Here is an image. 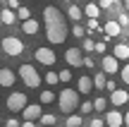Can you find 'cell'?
Returning a JSON list of instances; mask_svg holds the SVG:
<instances>
[{"mask_svg": "<svg viewBox=\"0 0 129 127\" xmlns=\"http://www.w3.org/2000/svg\"><path fill=\"white\" fill-rule=\"evenodd\" d=\"M0 22H3V27H12L17 22V12L10 10V7H3L0 10Z\"/></svg>", "mask_w": 129, "mask_h": 127, "instance_id": "cell-16", "label": "cell"}, {"mask_svg": "<svg viewBox=\"0 0 129 127\" xmlns=\"http://www.w3.org/2000/svg\"><path fill=\"white\" fill-rule=\"evenodd\" d=\"M17 74L22 77L24 86H29V89H38V86H41V82H43V77L38 74V70H36L34 65H22Z\"/></svg>", "mask_w": 129, "mask_h": 127, "instance_id": "cell-3", "label": "cell"}, {"mask_svg": "<svg viewBox=\"0 0 129 127\" xmlns=\"http://www.w3.org/2000/svg\"><path fill=\"white\" fill-rule=\"evenodd\" d=\"M34 58H36V60L41 62V65H48V67H53V65H55V60H57L55 50H53V48H48V46H41V48H36Z\"/></svg>", "mask_w": 129, "mask_h": 127, "instance_id": "cell-6", "label": "cell"}, {"mask_svg": "<svg viewBox=\"0 0 129 127\" xmlns=\"http://www.w3.org/2000/svg\"><path fill=\"white\" fill-rule=\"evenodd\" d=\"M124 125L129 127V110H127V115H124Z\"/></svg>", "mask_w": 129, "mask_h": 127, "instance_id": "cell-41", "label": "cell"}, {"mask_svg": "<svg viewBox=\"0 0 129 127\" xmlns=\"http://www.w3.org/2000/svg\"><path fill=\"white\" fill-rule=\"evenodd\" d=\"M26 103L29 101H26V94H24V91H12V94L7 96V108L12 110V113H22Z\"/></svg>", "mask_w": 129, "mask_h": 127, "instance_id": "cell-5", "label": "cell"}, {"mask_svg": "<svg viewBox=\"0 0 129 127\" xmlns=\"http://www.w3.org/2000/svg\"><path fill=\"white\" fill-rule=\"evenodd\" d=\"M22 122H19V120H14V118H10L7 122H5V127H19Z\"/></svg>", "mask_w": 129, "mask_h": 127, "instance_id": "cell-36", "label": "cell"}, {"mask_svg": "<svg viewBox=\"0 0 129 127\" xmlns=\"http://www.w3.org/2000/svg\"><path fill=\"white\" fill-rule=\"evenodd\" d=\"M29 17H31V10L24 7V5H19V7H17V19H22V22H24V19H29Z\"/></svg>", "mask_w": 129, "mask_h": 127, "instance_id": "cell-27", "label": "cell"}, {"mask_svg": "<svg viewBox=\"0 0 129 127\" xmlns=\"http://www.w3.org/2000/svg\"><path fill=\"white\" fill-rule=\"evenodd\" d=\"M57 98V94H55V91H53V89H46V91H41V103H53V101H55Z\"/></svg>", "mask_w": 129, "mask_h": 127, "instance_id": "cell-23", "label": "cell"}, {"mask_svg": "<svg viewBox=\"0 0 129 127\" xmlns=\"http://www.w3.org/2000/svg\"><path fill=\"white\" fill-rule=\"evenodd\" d=\"M14 82H17V74H14L10 67H0V86H7V89H12Z\"/></svg>", "mask_w": 129, "mask_h": 127, "instance_id": "cell-13", "label": "cell"}, {"mask_svg": "<svg viewBox=\"0 0 129 127\" xmlns=\"http://www.w3.org/2000/svg\"><path fill=\"white\" fill-rule=\"evenodd\" d=\"M122 31H124V29L120 27V22H117V19H108L105 24H103V34H105V41L108 38H120L122 36Z\"/></svg>", "mask_w": 129, "mask_h": 127, "instance_id": "cell-7", "label": "cell"}, {"mask_svg": "<svg viewBox=\"0 0 129 127\" xmlns=\"http://www.w3.org/2000/svg\"><path fill=\"white\" fill-rule=\"evenodd\" d=\"M67 17L72 19V22H81V17H84V10L79 7V5H72V3H69V5H67Z\"/></svg>", "mask_w": 129, "mask_h": 127, "instance_id": "cell-18", "label": "cell"}, {"mask_svg": "<svg viewBox=\"0 0 129 127\" xmlns=\"http://www.w3.org/2000/svg\"><path fill=\"white\" fill-rule=\"evenodd\" d=\"M105 84H108V74L105 72H96L93 74V89H105Z\"/></svg>", "mask_w": 129, "mask_h": 127, "instance_id": "cell-20", "label": "cell"}, {"mask_svg": "<svg viewBox=\"0 0 129 127\" xmlns=\"http://www.w3.org/2000/svg\"><path fill=\"white\" fill-rule=\"evenodd\" d=\"M86 3H91V0H86Z\"/></svg>", "mask_w": 129, "mask_h": 127, "instance_id": "cell-47", "label": "cell"}, {"mask_svg": "<svg viewBox=\"0 0 129 127\" xmlns=\"http://www.w3.org/2000/svg\"><path fill=\"white\" fill-rule=\"evenodd\" d=\"M38 29H41V24H38L34 17H29V19H24V22H22V31L26 34V36H36Z\"/></svg>", "mask_w": 129, "mask_h": 127, "instance_id": "cell-15", "label": "cell"}, {"mask_svg": "<svg viewBox=\"0 0 129 127\" xmlns=\"http://www.w3.org/2000/svg\"><path fill=\"white\" fill-rule=\"evenodd\" d=\"M84 67H88V70H93V67H96V62H93L91 58H84Z\"/></svg>", "mask_w": 129, "mask_h": 127, "instance_id": "cell-37", "label": "cell"}, {"mask_svg": "<svg viewBox=\"0 0 129 127\" xmlns=\"http://www.w3.org/2000/svg\"><path fill=\"white\" fill-rule=\"evenodd\" d=\"M67 127H81L84 125V115H67V122H64Z\"/></svg>", "mask_w": 129, "mask_h": 127, "instance_id": "cell-22", "label": "cell"}, {"mask_svg": "<svg viewBox=\"0 0 129 127\" xmlns=\"http://www.w3.org/2000/svg\"><path fill=\"white\" fill-rule=\"evenodd\" d=\"M72 34H74V36H77V38H84V36H86V27H81V24H74V27H72Z\"/></svg>", "mask_w": 129, "mask_h": 127, "instance_id": "cell-29", "label": "cell"}, {"mask_svg": "<svg viewBox=\"0 0 129 127\" xmlns=\"http://www.w3.org/2000/svg\"><path fill=\"white\" fill-rule=\"evenodd\" d=\"M93 113V101H81L79 103V115H88Z\"/></svg>", "mask_w": 129, "mask_h": 127, "instance_id": "cell-25", "label": "cell"}, {"mask_svg": "<svg viewBox=\"0 0 129 127\" xmlns=\"http://www.w3.org/2000/svg\"><path fill=\"white\" fill-rule=\"evenodd\" d=\"M77 91L81 96H88L93 91V77H88V74H81V77H77Z\"/></svg>", "mask_w": 129, "mask_h": 127, "instance_id": "cell-11", "label": "cell"}, {"mask_svg": "<svg viewBox=\"0 0 129 127\" xmlns=\"http://www.w3.org/2000/svg\"><path fill=\"white\" fill-rule=\"evenodd\" d=\"M120 3H122V7H124L127 12H129V0H120Z\"/></svg>", "mask_w": 129, "mask_h": 127, "instance_id": "cell-40", "label": "cell"}, {"mask_svg": "<svg viewBox=\"0 0 129 127\" xmlns=\"http://www.w3.org/2000/svg\"><path fill=\"white\" fill-rule=\"evenodd\" d=\"M93 48H96V41H93L91 36H88V38H81V50H86V53H91Z\"/></svg>", "mask_w": 129, "mask_h": 127, "instance_id": "cell-26", "label": "cell"}, {"mask_svg": "<svg viewBox=\"0 0 129 127\" xmlns=\"http://www.w3.org/2000/svg\"><path fill=\"white\" fill-rule=\"evenodd\" d=\"M43 82H46V84H48V86H50V89H53V86H55L57 82H60V77H57V72H53V70H48L46 74H43Z\"/></svg>", "mask_w": 129, "mask_h": 127, "instance_id": "cell-21", "label": "cell"}, {"mask_svg": "<svg viewBox=\"0 0 129 127\" xmlns=\"http://www.w3.org/2000/svg\"><path fill=\"white\" fill-rule=\"evenodd\" d=\"M103 120H105V125H108V127H122V125H124V115H122L117 108L108 110V113L103 115Z\"/></svg>", "mask_w": 129, "mask_h": 127, "instance_id": "cell-10", "label": "cell"}, {"mask_svg": "<svg viewBox=\"0 0 129 127\" xmlns=\"http://www.w3.org/2000/svg\"><path fill=\"white\" fill-rule=\"evenodd\" d=\"M19 127H34V120H24V122L19 125Z\"/></svg>", "mask_w": 129, "mask_h": 127, "instance_id": "cell-39", "label": "cell"}, {"mask_svg": "<svg viewBox=\"0 0 129 127\" xmlns=\"http://www.w3.org/2000/svg\"><path fill=\"white\" fill-rule=\"evenodd\" d=\"M48 127H55V125H48Z\"/></svg>", "mask_w": 129, "mask_h": 127, "instance_id": "cell-45", "label": "cell"}, {"mask_svg": "<svg viewBox=\"0 0 129 127\" xmlns=\"http://www.w3.org/2000/svg\"><path fill=\"white\" fill-rule=\"evenodd\" d=\"M81 127H88V125H81Z\"/></svg>", "mask_w": 129, "mask_h": 127, "instance_id": "cell-46", "label": "cell"}, {"mask_svg": "<svg viewBox=\"0 0 129 127\" xmlns=\"http://www.w3.org/2000/svg\"><path fill=\"white\" fill-rule=\"evenodd\" d=\"M38 122H41V127H48V125H55V115L46 113V115H41V118H38Z\"/></svg>", "mask_w": 129, "mask_h": 127, "instance_id": "cell-28", "label": "cell"}, {"mask_svg": "<svg viewBox=\"0 0 129 127\" xmlns=\"http://www.w3.org/2000/svg\"><path fill=\"white\" fill-rule=\"evenodd\" d=\"M101 67H103L105 74H117L120 72V60L115 55H103L101 58Z\"/></svg>", "mask_w": 129, "mask_h": 127, "instance_id": "cell-9", "label": "cell"}, {"mask_svg": "<svg viewBox=\"0 0 129 127\" xmlns=\"http://www.w3.org/2000/svg\"><path fill=\"white\" fill-rule=\"evenodd\" d=\"M7 7L10 10H17L19 7V0H7Z\"/></svg>", "mask_w": 129, "mask_h": 127, "instance_id": "cell-38", "label": "cell"}, {"mask_svg": "<svg viewBox=\"0 0 129 127\" xmlns=\"http://www.w3.org/2000/svg\"><path fill=\"white\" fill-rule=\"evenodd\" d=\"M120 79H122V82H124V84L129 86V62H127L124 67H120Z\"/></svg>", "mask_w": 129, "mask_h": 127, "instance_id": "cell-31", "label": "cell"}, {"mask_svg": "<svg viewBox=\"0 0 129 127\" xmlns=\"http://www.w3.org/2000/svg\"><path fill=\"white\" fill-rule=\"evenodd\" d=\"M64 60H67L69 67H81L84 65V53L79 48H67L64 50Z\"/></svg>", "mask_w": 129, "mask_h": 127, "instance_id": "cell-8", "label": "cell"}, {"mask_svg": "<svg viewBox=\"0 0 129 127\" xmlns=\"http://www.w3.org/2000/svg\"><path fill=\"white\" fill-rule=\"evenodd\" d=\"M117 22H120L122 29H129V14L127 12H120V14H117Z\"/></svg>", "mask_w": 129, "mask_h": 127, "instance_id": "cell-30", "label": "cell"}, {"mask_svg": "<svg viewBox=\"0 0 129 127\" xmlns=\"http://www.w3.org/2000/svg\"><path fill=\"white\" fill-rule=\"evenodd\" d=\"M112 55H115L117 60H129V43H117Z\"/></svg>", "mask_w": 129, "mask_h": 127, "instance_id": "cell-19", "label": "cell"}, {"mask_svg": "<svg viewBox=\"0 0 129 127\" xmlns=\"http://www.w3.org/2000/svg\"><path fill=\"white\" fill-rule=\"evenodd\" d=\"M57 77H60L62 84H69V79H72V72H69V67H67V70H62V72H57Z\"/></svg>", "mask_w": 129, "mask_h": 127, "instance_id": "cell-33", "label": "cell"}, {"mask_svg": "<svg viewBox=\"0 0 129 127\" xmlns=\"http://www.w3.org/2000/svg\"><path fill=\"white\" fill-rule=\"evenodd\" d=\"M115 89H117V84H115L112 79H108V84H105V91H108V94H112Z\"/></svg>", "mask_w": 129, "mask_h": 127, "instance_id": "cell-35", "label": "cell"}, {"mask_svg": "<svg viewBox=\"0 0 129 127\" xmlns=\"http://www.w3.org/2000/svg\"><path fill=\"white\" fill-rule=\"evenodd\" d=\"M3 53L5 55H10V58H19L24 53V41L22 38H17V36H5L3 38Z\"/></svg>", "mask_w": 129, "mask_h": 127, "instance_id": "cell-4", "label": "cell"}, {"mask_svg": "<svg viewBox=\"0 0 129 127\" xmlns=\"http://www.w3.org/2000/svg\"><path fill=\"white\" fill-rule=\"evenodd\" d=\"M43 22H46V38L48 41H50L53 46L64 43L69 29H67V22H64V14L55 5H46V7H43Z\"/></svg>", "mask_w": 129, "mask_h": 127, "instance_id": "cell-1", "label": "cell"}, {"mask_svg": "<svg viewBox=\"0 0 129 127\" xmlns=\"http://www.w3.org/2000/svg\"><path fill=\"white\" fill-rule=\"evenodd\" d=\"M127 41H129V29H127Z\"/></svg>", "mask_w": 129, "mask_h": 127, "instance_id": "cell-42", "label": "cell"}, {"mask_svg": "<svg viewBox=\"0 0 129 127\" xmlns=\"http://www.w3.org/2000/svg\"><path fill=\"white\" fill-rule=\"evenodd\" d=\"M105 108H108L105 96H98V98L93 101V110H96V113H105Z\"/></svg>", "mask_w": 129, "mask_h": 127, "instance_id": "cell-24", "label": "cell"}, {"mask_svg": "<svg viewBox=\"0 0 129 127\" xmlns=\"http://www.w3.org/2000/svg\"><path fill=\"white\" fill-rule=\"evenodd\" d=\"M41 103H26L24 106V110H22V118L24 120H38L41 118Z\"/></svg>", "mask_w": 129, "mask_h": 127, "instance_id": "cell-12", "label": "cell"}, {"mask_svg": "<svg viewBox=\"0 0 129 127\" xmlns=\"http://www.w3.org/2000/svg\"><path fill=\"white\" fill-rule=\"evenodd\" d=\"M127 101H129V94H127V89H115V91L110 94V103L115 106V108H117V106H124Z\"/></svg>", "mask_w": 129, "mask_h": 127, "instance_id": "cell-14", "label": "cell"}, {"mask_svg": "<svg viewBox=\"0 0 129 127\" xmlns=\"http://www.w3.org/2000/svg\"><path fill=\"white\" fill-rule=\"evenodd\" d=\"M79 91L72 89V86H64V89L57 94V106H60V110L64 115H72L74 110H79V103H81V98H79Z\"/></svg>", "mask_w": 129, "mask_h": 127, "instance_id": "cell-2", "label": "cell"}, {"mask_svg": "<svg viewBox=\"0 0 129 127\" xmlns=\"http://www.w3.org/2000/svg\"><path fill=\"white\" fill-rule=\"evenodd\" d=\"M0 29H3V22H0Z\"/></svg>", "mask_w": 129, "mask_h": 127, "instance_id": "cell-43", "label": "cell"}, {"mask_svg": "<svg viewBox=\"0 0 129 127\" xmlns=\"http://www.w3.org/2000/svg\"><path fill=\"white\" fill-rule=\"evenodd\" d=\"M88 127H105V120L103 118H91L88 120Z\"/></svg>", "mask_w": 129, "mask_h": 127, "instance_id": "cell-34", "label": "cell"}, {"mask_svg": "<svg viewBox=\"0 0 129 127\" xmlns=\"http://www.w3.org/2000/svg\"><path fill=\"white\" fill-rule=\"evenodd\" d=\"M64 3H67V5H69V0H64Z\"/></svg>", "mask_w": 129, "mask_h": 127, "instance_id": "cell-44", "label": "cell"}, {"mask_svg": "<svg viewBox=\"0 0 129 127\" xmlns=\"http://www.w3.org/2000/svg\"><path fill=\"white\" fill-rule=\"evenodd\" d=\"M103 36H105V34H103ZM105 48H108V41L103 38V41H96V48H93V50L101 53V55H105Z\"/></svg>", "mask_w": 129, "mask_h": 127, "instance_id": "cell-32", "label": "cell"}, {"mask_svg": "<svg viewBox=\"0 0 129 127\" xmlns=\"http://www.w3.org/2000/svg\"><path fill=\"white\" fill-rule=\"evenodd\" d=\"M101 12H103V10L98 7V3H86V5H84V17H88V19H98Z\"/></svg>", "mask_w": 129, "mask_h": 127, "instance_id": "cell-17", "label": "cell"}]
</instances>
